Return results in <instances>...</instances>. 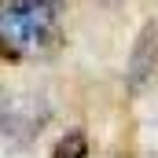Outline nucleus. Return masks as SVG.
<instances>
[{"label": "nucleus", "instance_id": "obj_1", "mask_svg": "<svg viewBox=\"0 0 158 158\" xmlns=\"http://www.w3.org/2000/svg\"><path fill=\"white\" fill-rule=\"evenodd\" d=\"M66 40V0H0V59H48Z\"/></svg>", "mask_w": 158, "mask_h": 158}, {"label": "nucleus", "instance_id": "obj_2", "mask_svg": "<svg viewBox=\"0 0 158 158\" xmlns=\"http://www.w3.org/2000/svg\"><path fill=\"white\" fill-rule=\"evenodd\" d=\"M155 74H158V22H147L140 30L136 44H132V55H129V85H132V92H140Z\"/></svg>", "mask_w": 158, "mask_h": 158}, {"label": "nucleus", "instance_id": "obj_3", "mask_svg": "<svg viewBox=\"0 0 158 158\" xmlns=\"http://www.w3.org/2000/svg\"><path fill=\"white\" fill-rule=\"evenodd\" d=\"M52 158H88V136H85V129H70L52 147Z\"/></svg>", "mask_w": 158, "mask_h": 158}]
</instances>
